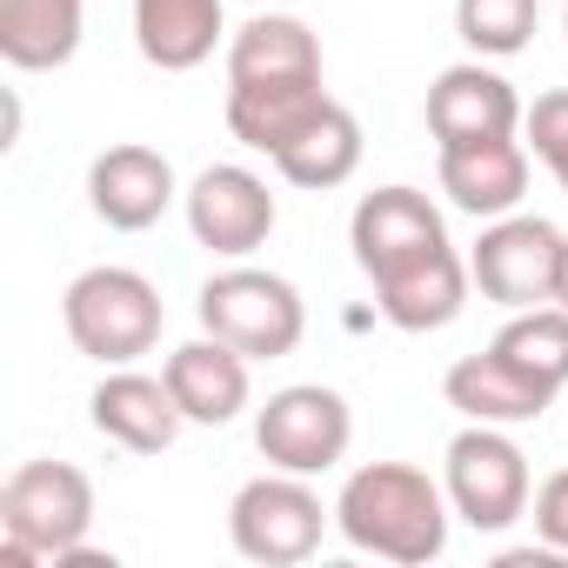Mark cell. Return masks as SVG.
Returning <instances> with one entry per match:
<instances>
[{"instance_id":"obj_6","label":"cell","mask_w":568,"mask_h":568,"mask_svg":"<svg viewBox=\"0 0 568 568\" xmlns=\"http://www.w3.org/2000/svg\"><path fill=\"white\" fill-rule=\"evenodd\" d=\"M335 508H322V495L308 488V475H288V468H274V475H254L234 508H227V535L247 561L261 568H295L322 548V528H328Z\"/></svg>"},{"instance_id":"obj_23","label":"cell","mask_w":568,"mask_h":568,"mask_svg":"<svg viewBox=\"0 0 568 568\" xmlns=\"http://www.w3.org/2000/svg\"><path fill=\"white\" fill-rule=\"evenodd\" d=\"M495 348H501L508 362H521L528 375H541L555 395L568 388V308H561V302H548V308H521V315L495 335Z\"/></svg>"},{"instance_id":"obj_26","label":"cell","mask_w":568,"mask_h":568,"mask_svg":"<svg viewBox=\"0 0 568 568\" xmlns=\"http://www.w3.org/2000/svg\"><path fill=\"white\" fill-rule=\"evenodd\" d=\"M528 521H535V535H541L548 548H561V555H568V468H555V475L535 488Z\"/></svg>"},{"instance_id":"obj_8","label":"cell","mask_w":568,"mask_h":568,"mask_svg":"<svg viewBox=\"0 0 568 568\" xmlns=\"http://www.w3.org/2000/svg\"><path fill=\"white\" fill-rule=\"evenodd\" d=\"M355 442V415L342 388L322 382H295V388H274L254 415V448L267 455V468H288V475H328Z\"/></svg>"},{"instance_id":"obj_11","label":"cell","mask_w":568,"mask_h":568,"mask_svg":"<svg viewBox=\"0 0 568 568\" xmlns=\"http://www.w3.org/2000/svg\"><path fill=\"white\" fill-rule=\"evenodd\" d=\"M422 114H428L435 148H462V141H501V134H515L528 108H521L515 81H501L481 61H462V68H442L435 74Z\"/></svg>"},{"instance_id":"obj_7","label":"cell","mask_w":568,"mask_h":568,"mask_svg":"<svg viewBox=\"0 0 568 568\" xmlns=\"http://www.w3.org/2000/svg\"><path fill=\"white\" fill-rule=\"evenodd\" d=\"M561 227L541 221V214H501L481 227L475 254H468V274L481 302L521 315V308H548L555 302V281H561Z\"/></svg>"},{"instance_id":"obj_1","label":"cell","mask_w":568,"mask_h":568,"mask_svg":"<svg viewBox=\"0 0 568 568\" xmlns=\"http://www.w3.org/2000/svg\"><path fill=\"white\" fill-rule=\"evenodd\" d=\"M335 528L362 555L422 568L448 548V488H435L415 462H362L335 495Z\"/></svg>"},{"instance_id":"obj_12","label":"cell","mask_w":568,"mask_h":568,"mask_svg":"<svg viewBox=\"0 0 568 568\" xmlns=\"http://www.w3.org/2000/svg\"><path fill=\"white\" fill-rule=\"evenodd\" d=\"M174 168H168V154L161 148H141V141H121V148H108V154H94V168H88V201H94V214L114 227V234H141V227H154L168 207H174Z\"/></svg>"},{"instance_id":"obj_29","label":"cell","mask_w":568,"mask_h":568,"mask_svg":"<svg viewBox=\"0 0 568 568\" xmlns=\"http://www.w3.org/2000/svg\"><path fill=\"white\" fill-rule=\"evenodd\" d=\"M561 28H568V8H561Z\"/></svg>"},{"instance_id":"obj_4","label":"cell","mask_w":568,"mask_h":568,"mask_svg":"<svg viewBox=\"0 0 568 568\" xmlns=\"http://www.w3.org/2000/svg\"><path fill=\"white\" fill-rule=\"evenodd\" d=\"M194 315H201V335H221L247 362H281V355H295L302 335H308V308L295 295V281H281L267 267H221V274H207Z\"/></svg>"},{"instance_id":"obj_2","label":"cell","mask_w":568,"mask_h":568,"mask_svg":"<svg viewBox=\"0 0 568 568\" xmlns=\"http://www.w3.org/2000/svg\"><path fill=\"white\" fill-rule=\"evenodd\" d=\"M94 528V481L74 462H21L0 488V561H61Z\"/></svg>"},{"instance_id":"obj_5","label":"cell","mask_w":568,"mask_h":568,"mask_svg":"<svg viewBox=\"0 0 568 568\" xmlns=\"http://www.w3.org/2000/svg\"><path fill=\"white\" fill-rule=\"evenodd\" d=\"M528 455L508 428L495 422H468L448 442V508L475 528V535H501L528 515Z\"/></svg>"},{"instance_id":"obj_21","label":"cell","mask_w":568,"mask_h":568,"mask_svg":"<svg viewBox=\"0 0 568 568\" xmlns=\"http://www.w3.org/2000/svg\"><path fill=\"white\" fill-rule=\"evenodd\" d=\"M468 281H475L468 261H462L455 247H442V254H428L422 267L382 281L375 302H382V315H388L402 335H435V328H448V322L468 308Z\"/></svg>"},{"instance_id":"obj_28","label":"cell","mask_w":568,"mask_h":568,"mask_svg":"<svg viewBox=\"0 0 568 568\" xmlns=\"http://www.w3.org/2000/svg\"><path fill=\"white\" fill-rule=\"evenodd\" d=\"M548 174H555V181H561V194H568V148H561V154L548 161Z\"/></svg>"},{"instance_id":"obj_14","label":"cell","mask_w":568,"mask_h":568,"mask_svg":"<svg viewBox=\"0 0 568 568\" xmlns=\"http://www.w3.org/2000/svg\"><path fill=\"white\" fill-rule=\"evenodd\" d=\"M88 415H94V428H101L108 442H121V448H134V455H161V448H174V435L187 428V415H181L168 375H134V368H114V375L88 395Z\"/></svg>"},{"instance_id":"obj_17","label":"cell","mask_w":568,"mask_h":568,"mask_svg":"<svg viewBox=\"0 0 568 568\" xmlns=\"http://www.w3.org/2000/svg\"><path fill=\"white\" fill-rule=\"evenodd\" d=\"M88 0H0V61L21 74L68 68L81 54Z\"/></svg>"},{"instance_id":"obj_3","label":"cell","mask_w":568,"mask_h":568,"mask_svg":"<svg viewBox=\"0 0 568 568\" xmlns=\"http://www.w3.org/2000/svg\"><path fill=\"white\" fill-rule=\"evenodd\" d=\"M61 322H68V342L101 362V368H128L141 362L154 342H161V288L148 274L134 267H88L68 281V295H61Z\"/></svg>"},{"instance_id":"obj_15","label":"cell","mask_w":568,"mask_h":568,"mask_svg":"<svg viewBox=\"0 0 568 568\" xmlns=\"http://www.w3.org/2000/svg\"><path fill=\"white\" fill-rule=\"evenodd\" d=\"M442 194H448L462 214H475V221L515 214L521 194H528V148H521L515 134L442 148Z\"/></svg>"},{"instance_id":"obj_20","label":"cell","mask_w":568,"mask_h":568,"mask_svg":"<svg viewBox=\"0 0 568 568\" xmlns=\"http://www.w3.org/2000/svg\"><path fill=\"white\" fill-rule=\"evenodd\" d=\"M227 8L221 0H134V48L161 74H187L214 54Z\"/></svg>"},{"instance_id":"obj_22","label":"cell","mask_w":568,"mask_h":568,"mask_svg":"<svg viewBox=\"0 0 568 568\" xmlns=\"http://www.w3.org/2000/svg\"><path fill=\"white\" fill-rule=\"evenodd\" d=\"M274 168H281V181H295V187H308V194L342 187V181L362 168V121H355L342 101H328L288 148L274 154Z\"/></svg>"},{"instance_id":"obj_9","label":"cell","mask_w":568,"mask_h":568,"mask_svg":"<svg viewBox=\"0 0 568 568\" xmlns=\"http://www.w3.org/2000/svg\"><path fill=\"white\" fill-rule=\"evenodd\" d=\"M348 241H355V261H362L368 281H388V274L455 247L442 207L422 187H375V194H362L355 221H348Z\"/></svg>"},{"instance_id":"obj_24","label":"cell","mask_w":568,"mask_h":568,"mask_svg":"<svg viewBox=\"0 0 568 568\" xmlns=\"http://www.w3.org/2000/svg\"><path fill=\"white\" fill-rule=\"evenodd\" d=\"M535 21H541V0H455V34L488 61L521 54L535 41Z\"/></svg>"},{"instance_id":"obj_19","label":"cell","mask_w":568,"mask_h":568,"mask_svg":"<svg viewBox=\"0 0 568 568\" xmlns=\"http://www.w3.org/2000/svg\"><path fill=\"white\" fill-rule=\"evenodd\" d=\"M335 94L322 81H261V88H227V134L254 154H281Z\"/></svg>"},{"instance_id":"obj_27","label":"cell","mask_w":568,"mask_h":568,"mask_svg":"<svg viewBox=\"0 0 568 568\" xmlns=\"http://www.w3.org/2000/svg\"><path fill=\"white\" fill-rule=\"evenodd\" d=\"M555 302L568 308V241H561V281H555Z\"/></svg>"},{"instance_id":"obj_18","label":"cell","mask_w":568,"mask_h":568,"mask_svg":"<svg viewBox=\"0 0 568 568\" xmlns=\"http://www.w3.org/2000/svg\"><path fill=\"white\" fill-rule=\"evenodd\" d=\"M261 81H322V41L295 14H254L227 41V88H261Z\"/></svg>"},{"instance_id":"obj_25","label":"cell","mask_w":568,"mask_h":568,"mask_svg":"<svg viewBox=\"0 0 568 568\" xmlns=\"http://www.w3.org/2000/svg\"><path fill=\"white\" fill-rule=\"evenodd\" d=\"M521 134H528V148H535L541 161H555V154L568 148V88L541 94V101L521 114Z\"/></svg>"},{"instance_id":"obj_10","label":"cell","mask_w":568,"mask_h":568,"mask_svg":"<svg viewBox=\"0 0 568 568\" xmlns=\"http://www.w3.org/2000/svg\"><path fill=\"white\" fill-rule=\"evenodd\" d=\"M181 207H187L194 241H201L207 254H227V261L254 254V247L274 234V221H281V207H274L267 181H261L254 168H234V161L201 168V174H194V187L181 194Z\"/></svg>"},{"instance_id":"obj_13","label":"cell","mask_w":568,"mask_h":568,"mask_svg":"<svg viewBox=\"0 0 568 568\" xmlns=\"http://www.w3.org/2000/svg\"><path fill=\"white\" fill-rule=\"evenodd\" d=\"M442 395H448L455 415H468V422H495V428L535 422V415L555 402V388H548L541 375H528L521 362H508L495 342H488L481 355H462V362L442 375Z\"/></svg>"},{"instance_id":"obj_16","label":"cell","mask_w":568,"mask_h":568,"mask_svg":"<svg viewBox=\"0 0 568 568\" xmlns=\"http://www.w3.org/2000/svg\"><path fill=\"white\" fill-rule=\"evenodd\" d=\"M161 375H168V388H174V402L194 428H227L247 408V355L227 348L221 335H201V342L174 348Z\"/></svg>"}]
</instances>
